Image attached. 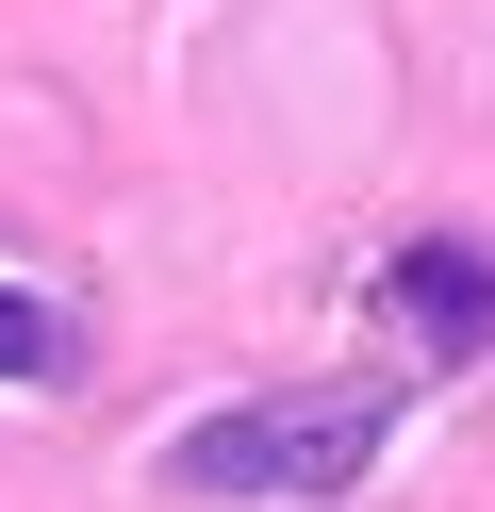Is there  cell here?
Returning <instances> with one entry per match:
<instances>
[{
    "label": "cell",
    "mask_w": 495,
    "mask_h": 512,
    "mask_svg": "<svg viewBox=\"0 0 495 512\" xmlns=\"http://www.w3.org/2000/svg\"><path fill=\"white\" fill-rule=\"evenodd\" d=\"M396 397L380 380H314V397H231L198 413L182 446H165V496H347L363 463H380Z\"/></svg>",
    "instance_id": "6da1fadb"
},
{
    "label": "cell",
    "mask_w": 495,
    "mask_h": 512,
    "mask_svg": "<svg viewBox=\"0 0 495 512\" xmlns=\"http://www.w3.org/2000/svg\"><path fill=\"white\" fill-rule=\"evenodd\" d=\"M396 314H413V347H429V364H479V347H495V248L413 232V248H396Z\"/></svg>",
    "instance_id": "7a4b0ae2"
},
{
    "label": "cell",
    "mask_w": 495,
    "mask_h": 512,
    "mask_svg": "<svg viewBox=\"0 0 495 512\" xmlns=\"http://www.w3.org/2000/svg\"><path fill=\"white\" fill-rule=\"evenodd\" d=\"M66 364V314L50 298H17V281H0V380H50Z\"/></svg>",
    "instance_id": "3957f363"
}]
</instances>
